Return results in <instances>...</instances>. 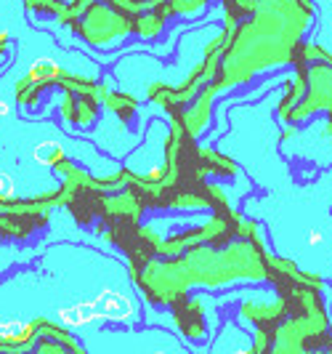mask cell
I'll list each match as a JSON object with an SVG mask.
<instances>
[{
	"label": "cell",
	"mask_w": 332,
	"mask_h": 354,
	"mask_svg": "<svg viewBox=\"0 0 332 354\" xmlns=\"http://www.w3.org/2000/svg\"><path fill=\"white\" fill-rule=\"evenodd\" d=\"M32 155H35L37 165H56L59 160L64 158V147L59 142H53V139H48V142L37 144Z\"/></svg>",
	"instance_id": "cell-1"
},
{
	"label": "cell",
	"mask_w": 332,
	"mask_h": 354,
	"mask_svg": "<svg viewBox=\"0 0 332 354\" xmlns=\"http://www.w3.org/2000/svg\"><path fill=\"white\" fill-rule=\"evenodd\" d=\"M14 195H17V184H14V178H11V174L0 171V200H11Z\"/></svg>",
	"instance_id": "cell-2"
},
{
	"label": "cell",
	"mask_w": 332,
	"mask_h": 354,
	"mask_svg": "<svg viewBox=\"0 0 332 354\" xmlns=\"http://www.w3.org/2000/svg\"><path fill=\"white\" fill-rule=\"evenodd\" d=\"M14 115V106H11V102H3L0 99V120H8Z\"/></svg>",
	"instance_id": "cell-3"
}]
</instances>
